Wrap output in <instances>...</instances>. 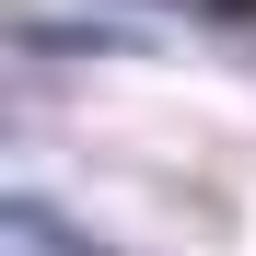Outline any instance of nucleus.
Wrapping results in <instances>:
<instances>
[{"instance_id": "nucleus-1", "label": "nucleus", "mask_w": 256, "mask_h": 256, "mask_svg": "<svg viewBox=\"0 0 256 256\" xmlns=\"http://www.w3.org/2000/svg\"><path fill=\"white\" fill-rule=\"evenodd\" d=\"M12 244L24 256H116L105 233H82L70 210H47V198H12Z\"/></svg>"}]
</instances>
